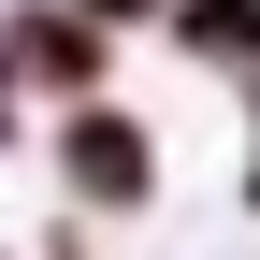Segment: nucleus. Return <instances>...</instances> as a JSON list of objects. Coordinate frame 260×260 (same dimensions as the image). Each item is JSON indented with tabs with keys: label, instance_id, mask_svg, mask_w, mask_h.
<instances>
[{
	"label": "nucleus",
	"instance_id": "4",
	"mask_svg": "<svg viewBox=\"0 0 260 260\" xmlns=\"http://www.w3.org/2000/svg\"><path fill=\"white\" fill-rule=\"evenodd\" d=\"M73 15H159V0H73Z\"/></svg>",
	"mask_w": 260,
	"mask_h": 260
},
{
	"label": "nucleus",
	"instance_id": "1",
	"mask_svg": "<svg viewBox=\"0 0 260 260\" xmlns=\"http://www.w3.org/2000/svg\"><path fill=\"white\" fill-rule=\"evenodd\" d=\"M58 145H73V188H87V203H145V188H159L145 130H130V116H102V102H87L73 130H58Z\"/></svg>",
	"mask_w": 260,
	"mask_h": 260
},
{
	"label": "nucleus",
	"instance_id": "3",
	"mask_svg": "<svg viewBox=\"0 0 260 260\" xmlns=\"http://www.w3.org/2000/svg\"><path fill=\"white\" fill-rule=\"evenodd\" d=\"M29 73L44 87H87V15H29Z\"/></svg>",
	"mask_w": 260,
	"mask_h": 260
},
{
	"label": "nucleus",
	"instance_id": "2",
	"mask_svg": "<svg viewBox=\"0 0 260 260\" xmlns=\"http://www.w3.org/2000/svg\"><path fill=\"white\" fill-rule=\"evenodd\" d=\"M174 44L188 58H246L260 44V0H174Z\"/></svg>",
	"mask_w": 260,
	"mask_h": 260
},
{
	"label": "nucleus",
	"instance_id": "5",
	"mask_svg": "<svg viewBox=\"0 0 260 260\" xmlns=\"http://www.w3.org/2000/svg\"><path fill=\"white\" fill-rule=\"evenodd\" d=\"M246 188H260V174H246Z\"/></svg>",
	"mask_w": 260,
	"mask_h": 260
}]
</instances>
